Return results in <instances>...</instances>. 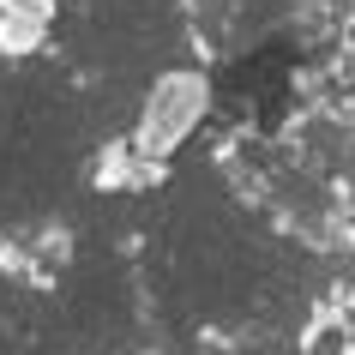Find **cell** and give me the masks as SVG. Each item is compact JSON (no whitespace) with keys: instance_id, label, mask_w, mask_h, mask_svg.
I'll return each instance as SVG.
<instances>
[{"instance_id":"1","label":"cell","mask_w":355,"mask_h":355,"mask_svg":"<svg viewBox=\"0 0 355 355\" xmlns=\"http://www.w3.org/2000/svg\"><path fill=\"white\" fill-rule=\"evenodd\" d=\"M205 114H211V78L193 73V67H163L145 85V96H139L132 139H139V150H150V157L168 163L193 132L205 127Z\"/></svg>"}]
</instances>
